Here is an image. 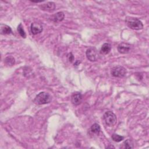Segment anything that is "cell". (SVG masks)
<instances>
[{
    "label": "cell",
    "mask_w": 149,
    "mask_h": 149,
    "mask_svg": "<svg viewBox=\"0 0 149 149\" xmlns=\"http://www.w3.org/2000/svg\"><path fill=\"white\" fill-rule=\"evenodd\" d=\"M87 58L91 62H95L98 58V54L97 49L94 47L88 49L86 53Z\"/></svg>",
    "instance_id": "obj_5"
},
{
    "label": "cell",
    "mask_w": 149,
    "mask_h": 149,
    "mask_svg": "<svg viewBox=\"0 0 149 149\" xmlns=\"http://www.w3.org/2000/svg\"><path fill=\"white\" fill-rule=\"evenodd\" d=\"M80 63V61H76L75 62V64H74V65H75V66H78V65H79V64Z\"/></svg>",
    "instance_id": "obj_19"
},
{
    "label": "cell",
    "mask_w": 149,
    "mask_h": 149,
    "mask_svg": "<svg viewBox=\"0 0 149 149\" xmlns=\"http://www.w3.org/2000/svg\"><path fill=\"white\" fill-rule=\"evenodd\" d=\"M90 130L92 133H95V134H98L100 132L101 128H100V126L98 123H94L91 126Z\"/></svg>",
    "instance_id": "obj_13"
},
{
    "label": "cell",
    "mask_w": 149,
    "mask_h": 149,
    "mask_svg": "<svg viewBox=\"0 0 149 149\" xmlns=\"http://www.w3.org/2000/svg\"><path fill=\"white\" fill-rule=\"evenodd\" d=\"M67 58L69 62H72L74 61V56H73V54L72 53H69L67 55Z\"/></svg>",
    "instance_id": "obj_18"
},
{
    "label": "cell",
    "mask_w": 149,
    "mask_h": 149,
    "mask_svg": "<svg viewBox=\"0 0 149 149\" xmlns=\"http://www.w3.org/2000/svg\"><path fill=\"white\" fill-rule=\"evenodd\" d=\"M40 8L42 10L52 12L54 11L55 9V5L53 2H48L46 4H44L40 6Z\"/></svg>",
    "instance_id": "obj_9"
},
{
    "label": "cell",
    "mask_w": 149,
    "mask_h": 149,
    "mask_svg": "<svg viewBox=\"0 0 149 149\" xmlns=\"http://www.w3.org/2000/svg\"><path fill=\"white\" fill-rule=\"evenodd\" d=\"M125 22L127 26L131 29L139 30L143 28V25L142 22L136 18L128 17L125 19Z\"/></svg>",
    "instance_id": "obj_1"
},
{
    "label": "cell",
    "mask_w": 149,
    "mask_h": 149,
    "mask_svg": "<svg viewBox=\"0 0 149 149\" xmlns=\"http://www.w3.org/2000/svg\"><path fill=\"white\" fill-rule=\"evenodd\" d=\"M0 33L3 35H10L12 33V29L9 26L1 24V28H0Z\"/></svg>",
    "instance_id": "obj_12"
},
{
    "label": "cell",
    "mask_w": 149,
    "mask_h": 149,
    "mask_svg": "<svg viewBox=\"0 0 149 149\" xmlns=\"http://www.w3.org/2000/svg\"><path fill=\"white\" fill-rule=\"evenodd\" d=\"M31 1L34 3H42L44 1Z\"/></svg>",
    "instance_id": "obj_20"
},
{
    "label": "cell",
    "mask_w": 149,
    "mask_h": 149,
    "mask_svg": "<svg viewBox=\"0 0 149 149\" xmlns=\"http://www.w3.org/2000/svg\"><path fill=\"white\" fill-rule=\"evenodd\" d=\"M5 61H4V62L7 64V65H11V66H12V65H13L14 64H15V59H14V57H12V56H8V57H7L6 59H5V60H4Z\"/></svg>",
    "instance_id": "obj_16"
},
{
    "label": "cell",
    "mask_w": 149,
    "mask_h": 149,
    "mask_svg": "<svg viewBox=\"0 0 149 149\" xmlns=\"http://www.w3.org/2000/svg\"><path fill=\"white\" fill-rule=\"evenodd\" d=\"M43 27L41 23L35 22L31 24L30 30H31V33L33 35H36L37 34H39L43 32Z\"/></svg>",
    "instance_id": "obj_7"
},
{
    "label": "cell",
    "mask_w": 149,
    "mask_h": 149,
    "mask_svg": "<svg viewBox=\"0 0 149 149\" xmlns=\"http://www.w3.org/2000/svg\"><path fill=\"white\" fill-rule=\"evenodd\" d=\"M111 138L115 142H120V141H122L124 139V137L123 136H120V135H119L118 134H116V133H114L112 135Z\"/></svg>",
    "instance_id": "obj_17"
},
{
    "label": "cell",
    "mask_w": 149,
    "mask_h": 149,
    "mask_svg": "<svg viewBox=\"0 0 149 149\" xmlns=\"http://www.w3.org/2000/svg\"><path fill=\"white\" fill-rule=\"evenodd\" d=\"M65 18V14L62 12H58L52 16L51 20L55 22L58 23L62 21Z\"/></svg>",
    "instance_id": "obj_10"
},
{
    "label": "cell",
    "mask_w": 149,
    "mask_h": 149,
    "mask_svg": "<svg viewBox=\"0 0 149 149\" xmlns=\"http://www.w3.org/2000/svg\"><path fill=\"white\" fill-rule=\"evenodd\" d=\"M111 73L112 76L115 78H123L126 74V69L121 66H116L111 69Z\"/></svg>",
    "instance_id": "obj_4"
},
{
    "label": "cell",
    "mask_w": 149,
    "mask_h": 149,
    "mask_svg": "<svg viewBox=\"0 0 149 149\" xmlns=\"http://www.w3.org/2000/svg\"><path fill=\"white\" fill-rule=\"evenodd\" d=\"M123 146L124 148H133L134 147L133 144L130 139L125 140L123 143Z\"/></svg>",
    "instance_id": "obj_15"
},
{
    "label": "cell",
    "mask_w": 149,
    "mask_h": 149,
    "mask_svg": "<svg viewBox=\"0 0 149 149\" xmlns=\"http://www.w3.org/2000/svg\"><path fill=\"white\" fill-rule=\"evenodd\" d=\"M132 46L127 43H121L118 46V51L122 54H128L131 51Z\"/></svg>",
    "instance_id": "obj_6"
},
{
    "label": "cell",
    "mask_w": 149,
    "mask_h": 149,
    "mask_svg": "<svg viewBox=\"0 0 149 149\" xmlns=\"http://www.w3.org/2000/svg\"><path fill=\"white\" fill-rule=\"evenodd\" d=\"M17 30L19 33V34L20 35V36L23 37V38H26V33L24 29V27L22 25V24H20L19 25V26H18V28H17Z\"/></svg>",
    "instance_id": "obj_14"
},
{
    "label": "cell",
    "mask_w": 149,
    "mask_h": 149,
    "mask_svg": "<svg viewBox=\"0 0 149 149\" xmlns=\"http://www.w3.org/2000/svg\"><path fill=\"white\" fill-rule=\"evenodd\" d=\"M83 100L82 94L79 92H75L71 96V102L75 105H78L81 104Z\"/></svg>",
    "instance_id": "obj_8"
},
{
    "label": "cell",
    "mask_w": 149,
    "mask_h": 149,
    "mask_svg": "<svg viewBox=\"0 0 149 149\" xmlns=\"http://www.w3.org/2000/svg\"><path fill=\"white\" fill-rule=\"evenodd\" d=\"M103 119L105 124L108 126H114L117 122L116 116L115 114L112 111L106 112L104 114Z\"/></svg>",
    "instance_id": "obj_3"
},
{
    "label": "cell",
    "mask_w": 149,
    "mask_h": 149,
    "mask_svg": "<svg viewBox=\"0 0 149 149\" xmlns=\"http://www.w3.org/2000/svg\"><path fill=\"white\" fill-rule=\"evenodd\" d=\"M52 100V97L51 96L47 93V92H41L39 93L35 99V103L39 105H43L46 104L51 103Z\"/></svg>",
    "instance_id": "obj_2"
},
{
    "label": "cell",
    "mask_w": 149,
    "mask_h": 149,
    "mask_svg": "<svg viewBox=\"0 0 149 149\" xmlns=\"http://www.w3.org/2000/svg\"><path fill=\"white\" fill-rule=\"evenodd\" d=\"M111 50V45L109 43H104L100 49V54L103 55L108 54Z\"/></svg>",
    "instance_id": "obj_11"
}]
</instances>
